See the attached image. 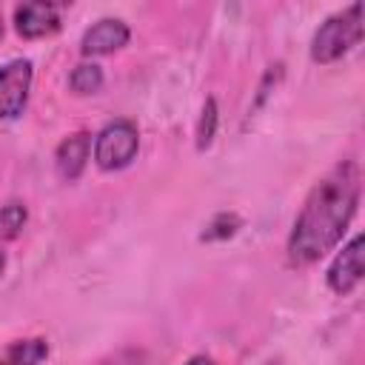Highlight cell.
<instances>
[{
    "instance_id": "6",
    "label": "cell",
    "mask_w": 365,
    "mask_h": 365,
    "mask_svg": "<svg viewBox=\"0 0 365 365\" xmlns=\"http://www.w3.org/2000/svg\"><path fill=\"white\" fill-rule=\"evenodd\" d=\"M14 29L26 40L48 37L60 29V11L54 3H23L14 9Z\"/></svg>"
},
{
    "instance_id": "18",
    "label": "cell",
    "mask_w": 365,
    "mask_h": 365,
    "mask_svg": "<svg viewBox=\"0 0 365 365\" xmlns=\"http://www.w3.org/2000/svg\"><path fill=\"white\" fill-rule=\"evenodd\" d=\"M271 365H279V362H271Z\"/></svg>"
},
{
    "instance_id": "17",
    "label": "cell",
    "mask_w": 365,
    "mask_h": 365,
    "mask_svg": "<svg viewBox=\"0 0 365 365\" xmlns=\"http://www.w3.org/2000/svg\"><path fill=\"white\" fill-rule=\"evenodd\" d=\"M0 40H3V17H0Z\"/></svg>"
},
{
    "instance_id": "15",
    "label": "cell",
    "mask_w": 365,
    "mask_h": 365,
    "mask_svg": "<svg viewBox=\"0 0 365 365\" xmlns=\"http://www.w3.org/2000/svg\"><path fill=\"white\" fill-rule=\"evenodd\" d=\"M185 365H214V359H208V356H191Z\"/></svg>"
},
{
    "instance_id": "9",
    "label": "cell",
    "mask_w": 365,
    "mask_h": 365,
    "mask_svg": "<svg viewBox=\"0 0 365 365\" xmlns=\"http://www.w3.org/2000/svg\"><path fill=\"white\" fill-rule=\"evenodd\" d=\"M48 356L46 339H17L3 354L0 365H40Z\"/></svg>"
},
{
    "instance_id": "13",
    "label": "cell",
    "mask_w": 365,
    "mask_h": 365,
    "mask_svg": "<svg viewBox=\"0 0 365 365\" xmlns=\"http://www.w3.org/2000/svg\"><path fill=\"white\" fill-rule=\"evenodd\" d=\"M217 120H220V114H217V103H214V97H208L205 106H202L200 123H197V148H200V151H205V148L214 143Z\"/></svg>"
},
{
    "instance_id": "14",
    "label": "cell",
    "mask_w": 365,
    "mask_h": 365,
    "mask_svg": "<svg viewBox=\"0 0 365 365\" xmlns=\"http://www.w3.org/2000/svg\"><path fill=\"white\" fill-rule=\"evenodd\" d=\"M143 362H145V354L143 351L123 348V351H117V354H111V356H106V359H100L94 365H143Z\"/></svg>"
},
{
    "instance_id": "12",
    "label": "cell",
    "mask_w": 365,
    "mask_h": 365,
    "mask_svg": "<svg viewBox=\"0 0 365 365\" xmlns=\"http://www.w3.org/2000/svg\"><path fill=\"white\" fill-rule=\"evenodd\" d=\"M240 225H242V220H240L234 211H222V214H217V217L205 225V231L200 234V240H202V242L228 240V237H234V234L240 231Z\"/></svg>"
},
{
    "instance_id": "11",
    "label": "cell",
    "mask_w": 365,
    "mask_h": 365,
    "mask_svg": "<svg viewBox=\"0 0 365 365\" xmlns=\"http://www.w3.org/2000/svg\"><path fill=\"white\" fill-rule=\"evenodd\" d=\"M68 86H71L74 94H94V91H100V86H103V71H100V66H94V63H80V66L71 71Z\"/></svg>"
},
{
    "instance_id": "2",
    "label": "cell",
    "mask_w": 365,
    "mask_h": 365,
    "mask_svg": "<svg viewBox=\"0 0 365 365\" xmlns=\"http://www.w3.org/2000/svg\"><path fill=\"white\" fill-rule=\"evenodd\" d=\"M362 40V6L354 3L348 11L328 17L314 40H311V57L314 63H334L342 54H348Z\"/></svg>"
},
{
    "instance_id": "4",
    "label": "cell",
    "mask_w": 365,
    "mask_h": 365,
    "mask_svg": "<svg viewBox=\"0 0 365 365\" xmlns=\"http://www.w3.org/2000/svg\"><path fill=\"white\" fill-rule=\"evenodd\" d=\"M31 88V63L11 60L0 66V120H11L23 114Z\"/></svg>"
},
{
    "instance_id": "8",
    "label": "cell",
    "mask_w": 365,
    "mask_h": 365,
    "mask_svg": "<svg viewBox=\"0 0 365 365\" xmlns=\"http://www.w3.org/2000/svg\"><path fill=\"white\" fill-rule=\"evenodd\" d=\"M88 151H91V137L86 131H77L71 137H66L57 151H54V165H57V174L63 180H77L86 168V160H88Z\"/></svg>"
},
{
    "instance_id": "1",
    "label": "cell",
    "mask_w": 365,
    "mask_h": 365,
    "mask_svg": "<svg viewBox=\"0 0 365 365\" xmlns=\"http://www.w3.org/2000/svg\"><path fill=\"white\" fill-rule=\"evenodd\" d=\"M359 205V165L342 160L305 197V205L288 237V257L294 265H311L325 257L345 234Z\"/></svg>"
},
{
    "instance_id": "7",
    "label": "cell",
    "mask_w": 365,
    "mask_h": 365,
    "mask_svg": "<svg viewBox=\"0 0 365 365\" xmlns=\"http://www.w3.org/2000/svg\"><path fill=\"white\" fill-rule=\"evenodd\" d=\"M131 31L123 20H114V17H106L100 23H94L86 34H83V43H80V51L86 57L91 54H108V51H117L128 43Z\"/></svg>"
},
{
    "instance_id": "16",
    "label": "cell",
    "mask_w": 365,
    "mask_h": 365,
    "mask_svg": "<svg viewBox=\"0 0 365 365\" xmlns=\"http://www.w3.org/2000/svg\"><path fill=\"white\" fill-rule=\"evenodd\" d=\"M3 268H6V254L0 251V274H3Z\"/></svg>"
},
{
    "instance_id": "10",
    "label": "cell",
    "mask_w": 365,
    "mask_h": 365,
    "mask_svg": "<svg viewBox=\"0 0 365 365\" xmlns=\"http://www.w3.org/2000/svg\"><path fill=\"white\" fill-rule=\"evenodd\" d=\"M29 220V211L23 202H6L0 205V242L14 240Z\"/></svg>"
},
{
    "instance_id": "5",
    "label": "cell",
    "mask_w": 365,
    "mask_h": 365,
    "mask_svg": "<svg viewBox=\"0 0 365 365\" xmlns=\"http://www.w3.org/2000/svg\"><path fill=\"white\" fill-rule=\"evenodd\" d=\"M362 245H365V240H362V234H356L336 254V259L328 268V285H331V291L351 294L359 285V279H362Z\"/></svg>"
},
{
    "instance_id": "3",
    "label": "cell",
    "mask_w": 365,
    "mask_h": 365,
    "mask_svg": "<svg viewBox=\"0 0 365 365\" xmlns=\"http://www.w3.org/2000/svg\"><path fill=\"white\" fill-rule=\"evenodd\" d=\"M137 148H140L137 125L131 120H114L94 140V163L103 171H117L137 157Z\"/></svg>"
}]
</instances>
